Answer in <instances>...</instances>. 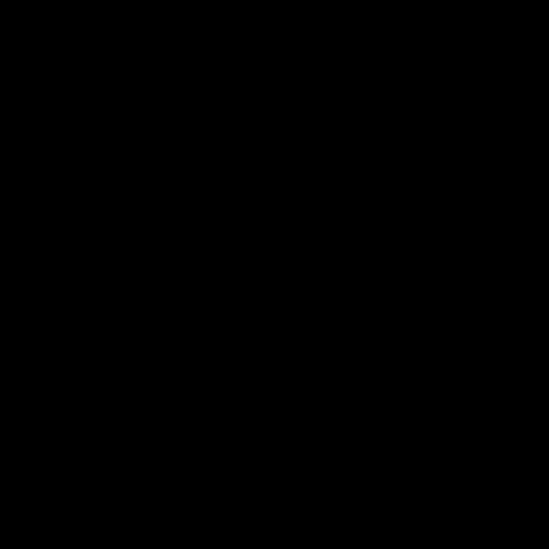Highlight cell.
Segmentation results:
<instances>
[]
</instances>
